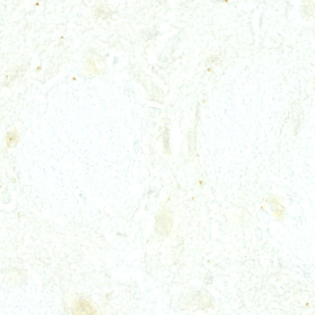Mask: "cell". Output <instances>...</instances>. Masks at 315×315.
Masks as SVG:
<instances>
[{"label": "cell", "mask_w": 315, "mask_h": 315, "mask_svg": "<svg viewBox=\"0 0 315 315\" xmlns=\"http://www.w3.org/2000/svg\"><path fill=\"white\" fill-rule=\"evenodd\" d=\"M76 313L80 314H93L95 313L94 308L86 300L79 301L76 307Z\"/></svg>", "instance_id": "6da1fadb"}, {"label": "cell", "mask_w": 315, "mask_h": 315, "mask_svg": "<svg viewBox=\"0 0 315 315\" xmlns=\"http://www.w3.org/2000/svg\"><path fill=\"white\" fill-rule=\"evenodd\" d=\"M314 1H306L303 3L302 8L303 13L309 18L314 15Z\"/></svg>", "instance_id": "7a4b0ae2"}, {"label": "cell", "mask_w": 315, "mask_h": 315, "mask_svg": "<svg viewBox=\"0 0 315 315\" xmlns=\"http://www.w3.org/2000/svg\"><path fill=\"white\" fill-rule=\"evenodd\" d=\"M6 143L10 147H13L16 145L19 140L18 135L15 132L9 133L6 138Z\"/></svg>", "instance_id": "3957f363"}]
</instances>
